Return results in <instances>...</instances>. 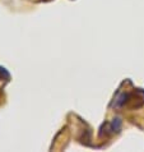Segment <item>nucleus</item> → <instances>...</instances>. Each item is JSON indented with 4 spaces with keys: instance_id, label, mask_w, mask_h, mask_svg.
Wrapping results in <instances>:
<instances>
[{
    "instance_id": "nucleus-1",
    "label": "nucleus",
    "mask_w": 144,
    "mask_h": 152,
    "mask_svg": "<svg viewBox=\"0 0 144 152\" xmlns=\"http://www.w3.org/2000/svg\"><path fill=\"white\" fill-rule=\"evenodd\" d=\"M121 124H122V121H121L120 118H115V119L111 121V130L119 133L121 130Z\"/></svg>"
}]
</instances>
